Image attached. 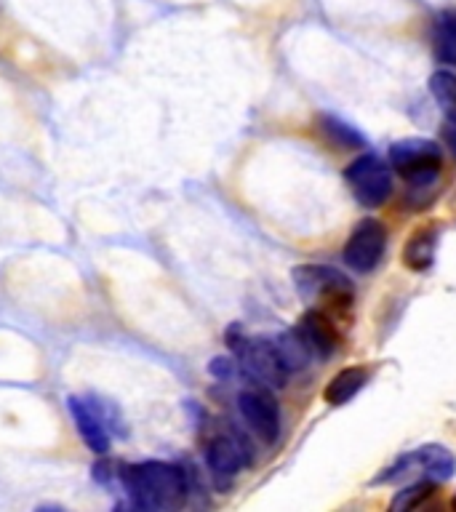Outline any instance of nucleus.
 <instances>
[{"label":"nucleus","instance_id":"obj_7","mask_svg":"<svg viewBox=\"0 0 456 512\" xmlns=\"http://www.w3.org/2000/svg\"><path fill=\"white\" fill-rule=\"evenodd\" d=\"M384 248H387V227L374 216H368L352 227L344 246V262L355 272H371L382 262Z\"/></svg>","mask_w":456,"mask_h":512},{"label":"nucleus","instance_id":"obj_10","mask_svg":"<svg viewBox=\"0 0 456 512\" xmlns=\"http://www.w3.org/2000/svg\"><path fill=\"white\" fill-rule=\"evenodd\" d=\"M208 467L219 475H235L243 467L251 464V448L243 438L232 435V432H224V435H216L206 448Z\"/></svg>","mask_w":456,"mask_h":512},{"label":"nucleus","instance_id":"obj_14","mask_svg":"<svg viewBox=\"0 0 456 512\" xmlns=\"http://www.w3.org/2000/svg\"><path fill=\"white\" fill-rule=\"evenodd\" d=\"M272 344H275V352H278L280 363H283L286 371H299V368H304L312 360L310 347L304 344L296 328L294 331H283Z\"/></svg>","mask_w":456,"mask_h":512},{"label":"nucleus","instance_id":"obj_16","mask_svg":"<svg viewBox=\"0 0 456 512\" xmlns=\"http://www.w3.org/2000/svg\"><path fill=\"white\" fill-rule=\"evenodd\" d=\"M430 91L435 96V102L443 110L446 120L456 123V75L448 70H438L430 78Z\"/></svg>","mask_w":456,"mask_h":512},{"label":"nucleus","instance_id":"obj_11","mask_svg":"<svg viewBox=\"0 0 456 512\" xmlns=\"http://www.w3.org/2000/svg\"><path fill=\"white\" fill-rule=\"evenodd\" d=\"M296 331L304 339V344L310 347L312 358H328L336 350V342H339L334 323H331L326 312L320 310L304 312Z\"/></svg>","mask_w":456,"mask_h":512},{"label":"nucleus","instance_id":"obj_19","mask_svg":"<svg viewBox=\"0 0 456 512\" xmlns=\"http://www.w3.org/2000/svg\"><path fill=\"white\" fill-rule=\"evenodd\" d=\"M443 139H446L448 150L456 155V123L454 120H446V126H443Z\"/></svg>","mask_w":456,"mask_h":512},{"label":"nucleus","instance_id":"obj_12","mask_svg":"<svg viewBox=\"0 0 456 512\" xmlns=\"http://www.w3.org/2000/svg\"><path fill=\"white\" fill-rule=\"evenodd\" d=\"M368 382V368L363 366H350L342 368L339 374L328 382L323 398H326L328 406H344L347 400H352L358 395Z\"/></svg>","mask_w":456,"mask_h":512},{"label":"nucleus","instance_id":"obj_2","mask_svg":"<svg viewBox=\"0 0 456 512\" xmlns=\"http://www.w3.org/2000/svg\"><path fill=\"white\" fill-rule=\"evenodd\" d=\"M456 459L446 446L430 443L403 454L398 462L387 467V470L374 480V483H395V480H432V483H446L454 478Z\"/></svg>","mask_w":456,"mask_h":512},{"label":"nucleus","instance_id":"obj_4","mask_svg":"<svg viewBox=\"0 0 456 512\" xmlns=\"http://www.w3.org/2000/svg\"><path fill=\"white\" fill-rule=\"evenodd\" d=\"M230 347L235 352V358L240 360V366L254 382L262 387H283L288 371L280 363L275 344L267 339H256V336L240 334L238 328H230Z\"/></svg>","mask_w":456,"mask_h":512},{"label":"nucleus","instance_id":"obj_15","mask_svg":"<svg viewBox=\"0 0 456 512\" xmlns=\"http://www.w3.org/2000/svg\"><path fill=\"white\" fill-rule=\"evenodd\" d=\"M435 56L443 64H456V11H446L435 24Z\"/></svg>","mask_w":456,"mask_h":512},{"label":"nucleus","instance_id":"obj_1","mask_svg":"<svg viewBox=\"0 0 456 512\" xmlns=\"http://www.w3.org/2000/svg\"><path fill=\"white\" fill-rule=\"evenodd\" d=\"M123 486L142 510H171L187 496V478L174 464L139 462L123 470Z\"/></svg>","mask_w":456,"mask_h":512},{"label":"nucleus","instance_id":"obj_5","mask_svg":"<svg viewBox=\"0 0 456 512\" xmlns=\"http://www.w3.org/2000/svg\"><path fill=\"white\" fill-rule=\"evenodd\" d=\"M344 179L350 184L352 195L358 200L360 206L366 208H379L387 203L392 192V174L387 163L379 155H360L344 168Z\"/></svg>","mask_w":456,"mask_h":512},{"label":"nucleus","instance_id":"obj_8","mask_svg":"<svg viewBox=\"0 0 456 512\" xmlns=\"http://www.w3.org/2000/svg\"><path fill=\"white\" fill-rule=\"evenodd\" d=\"M238 408L243 422L264 440L275 443L280 435V408L278 400L272 398L264 387H251L238 395Z\"/></svg>","mask_w":456,"mask_h":512},{"label":"nucleus","instance_id":"obj_17","mask_svg":"<svg viewBox=\"0 0 456 512\" xmlns=\"http://www.w3.org/2000/svg\"><path fill=\"white\" fill-rule=\"evenodd\" d=\"M432 488H435L432 480H411V486L400 488L398 494L392 496L390 510L395 512L414 510V507H419L427 496H432Z\"/></svg>","mask_w":456,"mask_h":512},{"label":"nucleus","instance_id":"obj_3","mask_svg":"<svg viewBox=\"0 0 456 512\" xmlns=\"http://www.w3.org/2000/svg\"><path fill=\"white\" fill-rule=\"evenodd\" d=\"M390 163L411 187L422 190L438 182L443 158H440V147L432 139L411 136V139H400L392 144Z\"/></svg>","mask_w":456,"mask_h":512},{"label":"nucleus","instance_id":"obj_6","mask_svg":"<svg viewBox=\"0 0 456 512\" xmlns=\"http://www.w3.org/2000/svg\"><path fill=\"white\" fill-rule=\"evenodd\" d=\"M294 283L296 291L307 299V302H315V299H334V302L350 304L355 288L342 272L334 270V267H326V264H302L294 270Z\"/></svg>","mask_w":456,"mask_h":512},{"label":"nucleus","instance_id":"obj_13","mask_svg":"<svg viewBox=\"0 0 456 512\" xmlns=\"http://www.w3.org/2000/svg\"><path fill=\"white\" fill-rule=\"evenodd\" d=\"M435 246H438V232L435 227H422L408 238L406 248H403V262L408 270L422 272L435 262Z\"/></svg>","mask_w":456,"mask_h":512},{"label":"nucleus","instance_id":"obj_9","mask_svg":"<svg viewBox=\"0 0 456 512\" xmlns=\"http://www.w3.org/2000/svg\"><path fill=\"white\" fill-rule=\"evenodd\" d=\"M70 411L86 446L96 454H107L110 451V416L104 414L102 408H96L91 400L80 398H70Z\"/></svg>","mask_w":456,"mask_h":512},{"label":"nucleus","instance_id":"obj_18","mask_svg":"<svg viewBox=\"0 0 456 512\" xmlns=\"http://www.w3.org/2000/svg\"><path fill=\"white\" fill-rule=\"evenodd\" d=\"M323 126H326V134L331 136V139H336L339 144H347V147H350V144H363V139H360L350 126H344V123H339L336 118H326L323 120Z\"/></svg>","mask_w":456,"mask_h":512}]
</instances>
